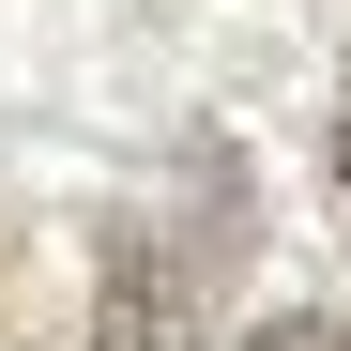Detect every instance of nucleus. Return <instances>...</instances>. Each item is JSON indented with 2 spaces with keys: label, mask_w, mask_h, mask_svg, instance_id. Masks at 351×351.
Segmentation results:
<instances>
[{
  "label": "nucleus",
  "mask_w": 351,
  "mask_h": 351,
  "mask_svg": "<svg viewBox=\"0 0 351 351\" xmlns=\"http://www.w3.org/2000/svg\"><path fill=\"white\" fill-rule=\"evenodd\" d=\"M336 199H351V92H336Z\"/></svg>",
  "instance_id": "7ed1b4c3"
},
{
  "label": "nucleus",
  "mask_w": 351,
  "mask_h": 351,
  "mask_svg": "<svg viewBox=\"0 0 351 351\" xmlns=\"http://www.w3.org/2000/svg\"><path fill=\"white\" fill-rule=\"evenodd\" d=\"M245 351H351V336H336V321H260Z\"/></svg>",
  "instance_id": "f03ea898"
},
{
  "label": "nucleus",
  "mask_w": 351,
  "mask_h": 351,
  "mask_svg": "<svg viewBox=\"0 0 351 351\" xmlns=\"http://www.w3.org/2000/svg\"><path fill=\"white\" fill-rule=\"evenodd\" d=\"M199 245L184 229H107V306H92V351H199Z\"/></svg>",
  "instance_id": "f257e3e1"
}]
</instances>
